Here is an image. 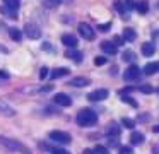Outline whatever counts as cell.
<instances>
[{"label":"cell","mask_w":159,"mask_h":154,"mask_svg":"<svg viewBox=\"0 0 159 154\" xmlns=\"http://www.w3.org/2000/svg\"><path fill=\"white\" fill-rule=\"evenodd\" d=\"M142 55L144 57H152V55L156 53V44L151 43V41H145V43H142Z\"/></svg>","instance_id":"cell-9"},{"label":"cell","mask_w":159,"mask_h":154,"mask_svg":"<svg viewBox=\"0 0 159 154\" xmlns=\"http://www.w3.org/2000/svg\"><path fill=\"white\" fill-rule=\"evenodd\" d=\"M4 2V7L9 10H12V12H17V9L21 7V2L19 0H2Z\"/></svg>","instance_id":"cell-16"},{"label":"cell","mask_w":159,"mask_h":154,"mask_svg":"<svg viewBox=\"0 0 159 154\" xmlns=\"http://www.w3.org/2000/svg\"><path fill=\"white\" fill-rule=\"evenodd\" d=\"M65 57L70 58V60H74L75 63H80V62H82V53H80V51H77L75 48H70V50H67Z\"/></svg>","instance_id":"cell-12"},{"label":"cell","mask_w":159,"mask_h":154,"mask_svg":"<svg viewBox=\"0 0 159 154\" xmlns=\"http://www.w3.org/2000/svg\"><path fill=\"white\" fill-rule=\"evenodd\" d=\"M144 142V133L140 132H134L130 135V144H134V146H139V144Z\"/></svg>","instance_id":"cell-22"},{"label":"cell","mask_w":159,"mask_h":154,"mask_svg":"<svg viewBox=\"0 0 159 154\" xmlns=\"http://www.w3.org/2000/svg\"><path fill=\"white\" fill-rule=\"evenodd\" d=\"M75 120H77V125H80V127H93L98 122V113L89 108H84L77 113Z\"/></svg>","instance_id":"cell-1"},{"label":"cell","mask_w":159,"mask_h":154,"mask_svg":"<svg viewBox=\"0 0 159 154\" xmlns=\"http://www.w3.org/2000/svg\"><path fill=\"white\" fill-rule=\"evenodd\" d=\"M82 154H96V152H94V151H91V149H86Z\"/></svg>","instance_id":"cell-37"},{"label":"cell","mask_w":159,"mask_h":154,"mask_svg":"<svg viewBox=\"0 0 159 154\" xmlns=\"http://www.w3.org/2000/svg\"><path fill=\"white\" fill-rule=\"evenodd\" d=\"M152 154H159V146H156L154 149H152Z\"/></svg>","instance_id":"cell-36"},{"label":"cell","mask_w":159,"mask_h":154,"mask_svg":"<svg viewBox=\"0 0 159 154\" xmlns=\"http://www.w3.org/2000/svg\"><path fill=\"white\" fill-rule=\"evenodd\" d=\"M101 50H103L104 53H108V55H115L118 51V46L113 43V41H103V43H101Z\"/></svg>","instance_id":"cell-10"},{"label":"cell","mask_w":159,"mask_h":154,"mask_svg":"<svg viewBox=\"0 0 159 154\" xmlns=\"http://www.w3.org/2000/svg\"><path fill=\"white\" fill-rule=\"evenodd\" d=\"M0 12H4V14H7V17H17L16 16V12H12V10H9V9H5V7H0Z\"/></svg>","instance_id":"cell-28"},{"label":"cell","mask_w":159,"mask_h":154,"mask_svg":"<svg viewBox=\"0 0 159 154\" xmlns=\"http://www.w3.org/2000/svg\"><path fill=\"white\" fill-rule=\"evenodd\" d=\"M39 146H41V149H48L52 154H70L69 151L63 149V147H50L48 144H39Z\"/></svg>","instance_id":"cell-17"},{"label":"cell","mask_w":159,"mask_h":154,"mask_svg":"<svg viewBox=\"0 0 159 154\" xmlns=\"http://www.w3.org/2000/svg\"><path fill=\"white\" fill-rule=\"evenodd\" d=\"M106 135H108V139H118V137H120V128H118L116 123H110V125H108Z\"/></svg>","instance_id":"cell-13"},{"label":"cell","mask_w":159,"mask_h":154,"mask_svg":"<svg viewBox=\"0 0 159 154\" xmlns=\"http://www.w3.org/2000/svg\"><path fill=\"white\" fill-rule=\"evenodd\" d=\"M135 38H137V33H135L132 27H125L123 29V40L125 41H135Z\"/></svg>","instance_id":"cell-18"},{"label":"cell","mask_w":159,"mask_h":154,"mask_svg":"<svg viewBox=\"0 0 159 154\" xmlns=\"http://www.w3.org/2000/svg\"><path fill=\"white\" fill-rule=\"evenodd\" d=\"M89 82L91 81L87 77H74V79H70L69 84L74 86V87H86V86H89Z\"/></svg>","instance_id":"cell-14"},{"label":"cell","mask_w":159,"mask_h":154,"mask_svg":"<svg viewBox=\"0 0 159 154\" xmlns=\"http://www.w3.org/2000/svg\"><path fill=\"white\" fill-rule=\"evenodd\" d=\"M110 27H111V22H106V24H99L98 29H99L101 33H106V31H110Z\"/></svg>","instance_id":"cell-29"},{"label":"cell","mask_w":159,"mask_h":154,"mask_svg":"<svg viewBox=\"0 0 159 154\" xmlns=\"http://www.w3.org/2000/svg\"><path fill=\"white\" fill-rule=\"evenodd\" d=\"M121 58H123L125 62H134V60H135V53H134L132 50H127V51H123Z\"/></svg>","instance_id":"cell-23"},{"label":"cell","mask_w":159,"mask_h":154,"mask_svg":"<svg viewBox=\"0 0 159 154\" xmlns=\"http://www.w3.org/2000/svg\"><path fill=\"white\" fill-rule=\"evenodd\" d=\"M140 92H145V94H151L152 92V86H149V84H144V86H140Z\"/></svg>","instance_id":"cell-27"},{"label":"cell","mask_w":159,"mask_h":154,"mask_svg":"<svg viewBox=\"0 0 159 154\" xmlns=\"http://www.w3.org/2000/svg\"><path fill=\"white\" fill-rule=\"evenodd\" d=\"M94 152H96V154H108V149H106L104 146H96Z\"/></svg>","instance_id":"cell-30"},{"label":"cell","mask_w":159,"mask_h":154,"mask_svg":"<svg viewBox=\"0 0 159 154\" xmlns=\"http://www.w3.org/2000/svg\"><path fill=\"white\" fill-rule=\"evenodd\" d=\"M108 96H110L108 89H96V91H93V92L87 94V99H89V101H103V99L108 98Z\"/></svg>","instance_id":"cell-7"},{"label":"cell","mask_w":159,"mask_h":154,"mask_svg":"<svg viewBox=\"0 0 159 154\" xmlns=\"http://www.w3.org/2000/svg\"><path fill=\"white\" fill-rule=\"evenodd\" d=\"M113 43L116 44V46H120V44H123V38H120V36H115V38H113Z\"/></svg>","instance_id":"cell-33"},{"label":"cell","mask_w":159,"mask_h":154,"mask_svg":"<svg viewBox=\"0 0 159 154\" xmlns=\"http://www.w3.org/2000/svg\"><path fill=\"white\" fill-rule=\"evenodd\" d=\"M120 154H132V149H130V147H121Z\"/></svg>","instance_id":"cell-34"},{"label":"cell","mask_w":159,"mask_h":154,"mask_svg":"<svg viewBox=\"0 0 159 154\" xmlns=\"http://www.w3.org/2000/svg\"><path fill=\"white\" fill-rule=\"evenodd\" d=\"M62 3V0H45V5L46 7H57Z\"/></svg>","instance_id":"cell-26"},{"label":"cell","mask_w":159,"mask_h":154,"mask_svg":"<svg viewBox=\"0 0 159 154\" xmlns=\"http://www.w3.org/2000/svg\"><path fill=\"white\" fill-rule=\"evenodd\" d=\"M121 125L125 127V128H134L135 127V122L132 118H121Z\"/></svg>","instance_id":"cell-24"},{"label":"cell","mask_w":159,"mask_h":154,"mask_svg":"<svg viewBox=\"0 0 159 154\" xmlns=\"http://www.w3.org/2000/svg\"><path fill=\"white\" fill-rule=\"evenodd\" d=\"M77 29H79L80 36H82L84 40H87V41H93L94 38H96V31H94L89 24H86V22H80L79 26H77Z\"/></svg>","instance_id":"cell-4"},{"label":"cell","mask_w":159,"mask_h":154,"mask_svg":"<svg viewBox=\"0 0 159 154\" xmlns=\"http://www.w3.org/2000/svg\"><path fill=\"white\" fill-rule=\"evenodd\" d=\"M154 132H159V125H156V127H154Z\"/></svg>","instance_id":"cell-38"},{"label":"cell","mask_w":159,"mask_h":154,"mask_svg":"<svg viewBox=\"0 0 159 154\" xmlns=\"http://www.w3.org/2000/svg\"><path fill=\"white\" fill-rule=\"evenodd\" d=\"M140 75H142L140 68H139L137 65H134V63H132L130 67H128L127 70H125L123 79H125V81H128V82H132V81H139V79H140Z\"/></svg>","instance_id":"cell-6"},{"label":"cell","mask_w":159,"mask_h":154,"mask_svg":"<svg viewBox=\"0 0 159 154\" xmlns=\"http://www.w3.org/2000/svg\"><path fill=\"white\" fill-rule=\"evenodd\" d=\"M157 72H159V62H149L144 67L145 75H152V74H157Z\"/></svg>","instance_id":"cell-15"},{"label":"cell","mask_w":159,"mask_h":154,"mask_svg":"<svg viewBox=\"0 0 159 154\" xmlns=\"http://www.w3.org/2000/svg\"><path fill=\"white\" fill-rule=\"evenodd\" d=\"M50 139L57 144H63V146H65V144H70L72 137H70V133L62 132V130H52V132H50Z\"/></svg>","instance_id":"cell-3"},{"label":"cell","mask_w":159,"mask_h":154,"mask_svg":"<svg viewBox=\"0 0 159 154\" xmlns=\"http://www.w3.org/2000/svg\"><path fill=\"white\" fill-rule=\"evenodd\" d=\"M53 101H55V105L63 106V108H67V106L72 105V98H70V96H67L65 92H57L55 98H53Z\"/></svg>","instance_id":"cell-8"},{"label":"cell","mask_w":159,"mask_h":154,"mask_svg":"<svg viewBox=\"0 0 159 154\" xmlns=\"http://www.w3.org/2000/svg\"><path fill=\"white\" fill-rule=\"evenodd\" d=\"M0 142L4 144L5 147L12 149V151H19V152H22V154H31L28 147H26L24 144L17 142V140H12V139H2V137H0Z\"/></svg>","instance_id":"cell-2"},{"label":"cell","mask_w":159,"mask_h":154,"mask_svg":"<svg viewBox=\"0 0 159 154\" xmlns=\"http://www.w3.org/2000/svg\"><path fill=\"white\" fill-rule=\"evenodd\" d=\"M9 36H11V40H14V41H21L22 40V33H21V29H17V27H9Z\"/></svg>","instance_id":"cell-20"},{"label":"cell","mask_w":159,"mask_h":154,"mask_svg":"<svg viewBox=\"0 0 159 154\" xmlns=\"http://www.w3.org/2000/svg\"><path fill=\"white\" fill-rule=\"evenodd\" d=\"M24 33L29 40H39L41 38V29H39L38 24H33V22H28L24 26Z\"/></svg>","instance_id":"cell-5"},{"label":"cell","mask_w":159,"mask_h":154,"mask_svg":"<svg viewBox=\"0 0 159 154\" xmlns=\"http://www.w3.org/2000/svg\"><path fill=\"white\" fill-rule=\"evenodd\" d=\"M46 77H48V68L43 67L41 70H39V79H46Z\"/></svg>","instance_id":"cell-32"},{"label":"cell","mask_w":159,"mask_h":154,"mask_svg":"<svg viewBox=\"0 0 159 154\" xmlns=\"http://www.w3.org/2000/svg\"><path fill=\"white\" fill-rule=\"evenodd\" d=\"M135 10H137L139 14H147V10H149V3L145 2V0H139V2L135 3Z\"/></svg>","instance_id":"cell-21"},{"label":"cell","mask_w":159,"mask_h":154,"mask_svg":"<svg viewBox=\"0 0 159 154\" xmlns=\"http://www.w3.org/2000/svg\"><path fill=\"white\" fill-rule=\"evenodd\" d=\"M121 101H125V103H128V105H132L134 108H137V101L132 99L130 96H127V94H121Z\"/></svg>","instance_id":"cell-25"},{"label":"cell","mask_w":159,"mask_h":154,"mask_svg":"<svg viewBox=\"0 0 159 154\" xmlns=\"http://www.w3.org/2000/svg\"><path fill=\"white\" fill-rule=\"evenodd\" d=\"M69 74H70L69 68L60 67V68H55V70L52 72V79H60V77H63V75H69Z\"/></svg>","instance_id":"cell-19"},{"label":"cell","mask_w":159,"mask_h":154,"mask_svg":"<svg viewBox=\"0 0 159 154\" xmlns=\"http://www.w3.org/2000/svg\"><path fill=\"white\" fill-rule=\"evenodd\" d=\"M0 79H9V74L5 70H0Z\"/></svg>","instance_id":"cell-35"},{"label":"cell","mask_w":159,"mask_h":154,"mask_svg":"<svg viewBox=\"0 0 159 154\" xmlns=\"http://www.w3.org/2000/svg\"><path fill=\"white\" fill-rule=\"evenodd\" d=\"M106 63V58L104 57H96L94 58V65H104Z\"/></svg>","instance_id":"cell-31"},{"label":"cell","mask_w":159,"mask_h":154,"mask_svg":"<svg viewBox=\"0 0 159 154\" xmlns=\"http://www.w3.org/2000/svg\"><path fill=\"white\" fill-rule=\"evenodd\" d=\"M62 43L65 44V46H69V48H75L77 46V38L74 36V34H70V33H65L62 36Z\"/></svg>","instance_id":"cell-11"}]
</instances>
